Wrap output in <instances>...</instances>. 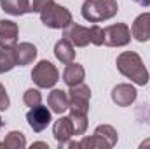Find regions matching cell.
Segmentation results:
<instances>
[{
  "label": "cell",
  "instance_id": "18",
  "mask_svg": "<svg viewBox=\"0 0 150 149\" xmlns=\"http://www.w3.org/2000/svg\"><path fill=\"white\" fill-rule=\"evenodd\" d=\"M16 65H18V62H16L14 47H2L0 49V74L12 70Z\"/></svg>",
  "mask_w": 150,
  "mask_h": 149
},
{
  "label": "cell",
  "instance_id": "13",
  "mask_svg": "<svg viewBox=\"0 0 150 149\" xmlns=\"http://www.w3.org/2000/svg\"><path fill=\"white\" fill-rule=\"evenodd\" d=\"M47 105L51 107V112L56 114H63L65 111L70 109V98H68V91L63 90H52L47 97Z\"/></svg>",
  "mask_w": 150,
  "mask_h": 149
},
{
  "label": "cell",
  "instance_id": "5",
  "mask_svg": "<svg viewBox=\"0 0 150 149\" xmlns=\"http://www.w3.org/2000/svg\"><path fill=\"white\" fill-rule=\"evenodd\" d=\"M32 79H33V82L37 84L38 88H52L58 82V79H59V72H58V69L51 62L42 60V62H38L37 65L33 67Z\"/></svg>",
  "mask_w": 150,
  "mask_h": 149
},
{
  "label": "cell",
  "instance_id": "21",
  "mask_svg": "<svg viewBox=\"0 0 150 149\" xmlns=\"http://www.w3.org/2000/svg\"><path fill=\"white\" fill-rule=\"evenodd\" d=\"M4 146L9 149H23L26 148V139L21 132H11L4 139Z\"/></svg>",
  "mask_w": 150,
  "mask_h": 149
},
{
  "label": "cell",
  "instance_id": "29",
  "mask_svg": "<svg viewBox=\"0 0 150 149\" xmlns=\"http://www.w3.org/2000/svg\"><path fill=\"white\" fill-rule=\"evenodd\" d=\"M2 126H4V121H2V117H0V128H2Z\"/></svg>",
  "mask_w": 150,
  "mask_h": 149
},
{
  "label": "cell",
  "instance_id": "3",
  "mask_svg": "<svg viewBox=\"0 0 150 149\" xmlns=\"http://www.w3.org/2000/svg\"><path fill=\"white\" fill-rule=\"evenodd\" d=\"M38 14H40V21L47 28H54V30H63L74 21L72 19V12L67 7L56 4L54 0H51Z\"/></svg>",
  "mask_w": 150,
  "mask_h": 149
},
{
  "label": "cell",
  "instance_id": "9",
  "mask_svg": "<svg viewBox=\"0 0 150 149\" xmlns=\"http://www.w3.org/2000/svg\"><path fill=\"white\" fill-rule=\"evenodd\" d=\"M63 37H67L75 47H86L91 44V37H89V28L79 25V23H70L67 28H63Z\"/></svg>",
  "mask_w": 150,
  "mask_h": 149
},
{
  "label": "cell",
  "instance_id": "7",
  "mask_svg": "<svg viewBox=\"0 0 150 149\" xmlns=\"http://www.w3.org/2000/svg\"><path fill=\"white\" fill-rule=\"evenodd\" d=\"M26 121H28V125H30V128L33 130V132H44L45 128H47V125L51 123V109H47V107H44L42 104L37 105V107H32L28 114H26Z\"/></svg>",
  "mask_w": 150,
  "mask_h": 149
},
{
  "label": "cell",
  "instance_id": "26",
  "mask_svg": "<svg viewBox=\"0 0 150 149\" xmlns=\"http://www.w3.org/2000/svg\"><path fill=\"white\" fill-rule=\"evenodd\" d=\"M51 0H30V12H40Z\"/></svg>",
  "mask_w": 150,
  "mask_h": 149
},
{
  "label": "cell",
  "instance_id": "27",
  "mask_svg": "<svg viewBox=\"0 0 150 149\" xmlns=\"http://www.w3.org/2000/svg\"><path fill=\"white\" fill-rule=\"evenodd\" d=\"M133 2H136V4L142 5V7H149L150 5V0H133Z\"/></svg>",
  "mask_w": 150,
  "mask_h": 149
},
{
  "label": "cell",
  "instance_id": "11",
  "mask_svg": "<svg viewBox=\"0 0 150 149\" xmlns=\"http://www.w3.org/2000/svg\"><path fill=\"white\" fill-rule=\"evenodd\" d=\"M19 28L11 19H0V47H16Z\"/></svg>",
  "mask_w": 150,
  "mask_h": 149
},
{
  "label": "cell",
  "instance_id": "19",
  "mask_svg": "<svg viewBox=\"0 0 150 149\" xmlns=\"http://www.w3.org/2000/svg\"><path fill=\"white\" fill-rule=\"evenodd\" d=\"M70 121L74 125V133L75 135H84L87 130V112H77L70 111Z\"/></svg>",
  "mask_w": 150,
  "mask_h": 149
},
{
  "label": "cell",
  "instance_id": "12",
  "mask_svg": "<svg viewBox=\"0 0 150 149\" xmlns=\"http://www.w3.org/2000/svg\"><path fill=\"white\" fill-rule=\"evenodd\" d=\"M131 35L138 42H147L150 39V12H142L131 25Z\"/></svg>",
  "mask_w": 150,
  "mask_h": 149
},
{
  "label": "cell",
  "instance_id": "10",
  "mask_svg": "<svg viewBox=\"0 0 150 149\" xmlns=\"http://www.w3.org/2000/svg\"><path fill=\"white\" fill-rule=\"evenodd\" d=\"M52 135H54V139H56V142H58L59 148L67 146V142L75 135L74 125H72V121H70L68 116H59V119L54 121V125H52Z\"/></svg>",
  "mask_w": 150,
  "mask_h": 149
},
{
  "label": "cell",
  "instance_id": "22",
  "mask_svg": "<svg viewBox=\"0 0 150 149\" xmlns=\"http://www.w3.org/2000/svg\"><path fill=\"white\" fill-rule=\"evenodd\" d=\"M80 148H103V149H108V142L105 140V139H101L100 135H96V133H93L91 137H84L82 140H80Z\"/></svg>",
  "mask_w": 150,
  "mask_h": 149
},
{
  "label": "cell",
  "instance_id": "6",
  "mask_svg": "<svg viewBox=\"0 0 150 149\" xmlns=\"http://www.w3.org/2000/svg\"><path fill=\"white\" fill-rule=\"evenodd\" d=\"M70 98V111L77 112H89V100H91V90L87 84L79 82L75 86H70L68 90Z\"/></svg>",
  "mask_w": 150,
  "mask_h": 149
},
{
  "label": "cell",
  "instance_id": "20",
  "mask_svg": "<svg viewBox=\"0 0 150 149\" xmlns=\"http://www.w3.org/2000/svg\"><path fill=\"white\" fill-rule=\"evenodd\" d=\"M94 133H96V135H100L101 139H105V140L108 142V146H110V148H113V146L117 144V140H119L117 130L113 128L112 125H100V126H96Z\"/></svg>",
  "mask_w": 150,
  "mask_h": 149
},
{
  "label": "cell",
  "instance_id": "8",
  "mask_svg": "<svg viewBox=\"0 0 150 149\" xmlns=\"http://www.w3.org/2000/svg\"><path fill=\"white\" fill-rule=\"evenodd\" d=\"M138 97V91L133 84H127V82H122V84H117L112 90V100L113 104H117L119 107H129L134 104Z\"/></svg>",
  "mask_w": 150,
  "mask_h": 149
},
{
  "label": "cell",
  "instance_id": "2",
  "mask_svg": "<svg viewBox=\"0 0 150 149\" xmlns=\"http://www.w3.org/2000/svg\"><path fill=\"white\" fill-rule=\"evenodd\" d=\"M119 12L117 0H86L82 4V18L89 23L112 19Z\"/></svg>",
  "mask_w": 150,
  "mask_h": 149
},
{
  "label": "cell",
  "instance_id": "14",
  "mask_svg": "<svg viewBox=\"0 0 150 149\" xmlns=\"http://www.w3.org/2000/svg\"><path fill=\"white\" fill-rule=\"evenodd\" d=\"M14 53H16V62H18L19 67L30 65L37 58V47L32 42H19V44H16Z\"/></svg>",
  "mask_w": 150,
  "mask_h": 149
},
{
  "label": "cell",
  "instance_id": "24",
  "mask_svg": "<svg viewBox=\"0 0 150 149\" xmlns=\"http://www.w3.org/2000/svg\"><path fill=\"white\" fill-rule=\"evenodd\" d=\"M89 37H91V44L103 46V28L94 23L93 27H89Z\"/></svg>",
  "mask_w": 150,
  "mask_h": 149
},
{
  "label": "cell",
  "instance_id": "16",
  "mask_svg": "<svg viewBox=\"0 0 150 149\" xmlns=\"http://www.w3.org/2000/svg\"><path fill=\"white\" fill-rule=\"evenodd\" d=\"M0 7L11 16H23L30 12V0H0Z\"/></svg>",
  "mask_w": 150,
  "mask_h": 149
},
{
  "label": "cell",
  "instance_id": "17",
  "mask_svg": "<svg viewBox=\"0 0 150 149\" xmlns=\"http://www.w3.org/2000/svg\"><path fill=\"white\" fill-rule=\"evenodd\" d=\"M84 77H86V70H84V67L80 63H75V62L67 63V69L63 72V81L68 84V88L79 84V82H82Z\"/></svg>",
  "mask_w": 150,
  "mask_h": 149
},
{
  "label": "cell",
  "instance_id": "25",
  "mask_svg": "<svg viewBox=\"0 0 150 149\" xmlns=\"http://www.w3.org/2000/svg\"><path fill=\"white\" fill-rule=\"evenodd\" d=\"M11 105V100H9V95L4 88V84L0 82V111H7Z\"/></svg>",
  "mask_w": 150,
  "mask_h": 149
},
{
  "label": "cell",
  "instance_id": "1",
  "mask_svg": "<svg viewBox=\"0 0 150 149\" xmlns=\"http://www.w3.org/2000/svg\"><path fill=\"white\" fill-rule=\"evenodd\" d=\"M115 65H117L120 74L127 79H131L134 84L145 86L149 82V70H147V67H145V63L138 53H134V51L120 53L115 60Z\"/></svg>",
  "mask_w": 150,
  "mask_h": 149
},
{
  "label": "cell",
  "instance_id": "4",
  "mask_svg": "<svg viewBox=\"0 0 150 149\" xmlns=\"http://www.w3.org/2000/svg\"><path fill=\"white\" fill-rule=\"evenodd\" d=\"M131 42V30L126 23H115L103 28V46L122 47Z\"/></svg>",
  "mask_w": 150,
  "mask_h": 149
},
{
  "label": "cell",
  "instance_id": "28",
  "mask_svg": "<svg viewBox=\"0 0 150 149\" xmlns=\"http://www.w3.org/2000/svg\"><path fill=\"white\" fill-rule=\"evenodd\" d=\"M140 148L145 149V148H150V139H147V140H143L142 144H140Z\"/></svg>",
  "mask_w": 150,
  "mask_h": 149
},
{
  "label": "cell",
  "instance_id": "15",
  "mask_svg": "<svg viewBox=\"0 0 150 149\" xmlns=\"http://www.w3.org/2000/svg\"><path fill=\"white\" fill-rule=\"evenodd\" d=\"M54 56L61 63H65V65L72 63V62H75V46L67 37H63L61 40H58L56 46H54Z\"/></svg>",
  "mask_w": 150,
  "mask_h": 149
},
{
  "label": "cell",
  "instance_id": "23",
  "mask_svg": "<svg viewBox=\"0 0 150 149\" xmlns=\"http://www.w3.org/2000/svg\"><path fill=\"white\" fill-rule=\"evenodd\" d=\"M23 102H25V105L26 107H37L42 104V95H40V91L38 90H33V88H30V90H26L25 91V95H23Z\"/></svg>",
  "mask_w": 150,
  "mask_h": 149
}]
</instances>
